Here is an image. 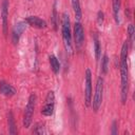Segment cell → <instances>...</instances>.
Here are the masks:
<instances>
[{
	"mask_svg": "<svg viewBox=\"0 0 135 135\" xmlns=\"http://www.w3.org/2000/svg\"><path fill=\"white\" fill-rule=\"evenodd\" d=\"M25 22L36 28H45L47 26V23L45 20L39 18L38 16H27L25 17Z\"/></svg>",
	"mask_w": 135,
	"mask_h": 135,
	"instance_id": "30bf717a",
	"label": "cell"
},
{
	"mask_svg": "<svg viewBox=\"0 0 135 135\" xmlns=\"http://www.w3.org/2000/svg\"><path fill=\"white\" fill-rule=\"evenodd\" d=\"M61 35H62V40H63V45L65 47V51L72 54L73 46H72L71 21H70V16L66 13H63L61 18Z\"/></svg>",
	"mask_w": 135,
	"mask_h": 135,
	"instance_id": "7a4b0ae2",
	"label": "cell"
},
{
	"mask_svg": "<svg viewBox=\"0 0 135 135\" xmlns=\"http://www.w3.org/2000/svg\"><path fill=\"white\" fill-rule=\"evenodd\" d=\"M49 61H50L51 69L54 72V74H58L60 71V63H59V60L57 59V57L54 55H51L49 57Z\"/></svg>",
	"mask_w": 135,
	"mask_h": 135,
	"instance_id": "9a60e30c",
	"label": "cell"
},
{
	"mask_svg": "<svg viewBox=\"0 0 135 135\" xmlns=\"http://www.w3.org/2000/svg\"><path fill=\"white\" fill-rule=\"evenodd\" d=\"M7 126H8V133L9 134H12V135L17 134V127H16L14 114L12 111H9L7 113Z\"/></svg>",
	"mask_w": 135,
	"mask_h": 135,
	"instance_id": "7c38bea8",
	"label": "cell"
},
{
	"mask_svg": "<svg viewBox=\"0 0 135 135\" xmlns=\"http://www.w3.org/2000/svg\"><path fill=\"white\" fill-rule=\"evenodd\" d=\"M72 3V7L74 11V15L77 21H79L82 17V11H81V6H80V1L79 0H71Z\"/></svg>",
	"mask_w": 135,
	"mask_h": 135,
	"instance_id": "4fadbf2b",
	"label": "cell"
},
{
	"mask_svg": "<svg viewBox=\"0 0 135 135\" xmlns=\"http://www.w3.org/2000/svg\"><path fill=\"white\" fill-rule=\"evenodd\" d=\"M134 34H135V28L133 24H129L128 26V36H129V45H132L133 41H134Z\"/></svg>",
	"mask_w": 135,
	"mask_h": 135,
	"instance_id": "ac0fdd59",
	"label": "cell"
},
{
	"mask_svg": "<svg viewBox=\"0 0 135 135\" xmlns=\"http://www.w3.org/2000/svg\"><path fill=\"white\" fill-rule=\"evenodd\" d=\"M93 42H94L95 58H96V60H98L100 58V55H101V45H100V42H99V39H98L97 34H94V36H93Z\"/></svg>",
	"mask_w": 135,
	"mask_h": 135,
	"instance_id": "2e32d148",
	"label": "cell"
},
{
	"mask_svg": "<svg viewBox=\"0 0 135 135\" xmlns=\"http://www.w3.org/2000/svg\"><path fill=\"white\" fill-rule=\"evenodd\" d=\"M92 101V73L90 69L84 73V103L85 107H90Z\"/></svg>",
	"mask_w": 135,
	"mask_h": 135,
	"instance_id": "5b68a950",
	"label": "cell"
},
{
	"mask_svg": "<svg viewBox=\"0 0 135 135\" xmlns=\"http://www.w3.org/2000/svg\"><path fill=\"white\" fill-rule=\"evenodd\" d=\"M108 70H109V57L107 54H104L101 59V73L107 74Z\"/></svg>",
	"mask_w": 135,
	"mask_h": 135,
	"instance_id": "e0dca14e",
	"label": "cell"
},
{
	"mask_svg": "<svg viewBox=\"0 0 135 135\" xmlns=\"http://www.w3.org/2000/svg\"><path fill=\"white\" fill-rule=\"evenodd\" d=\"M74 40H75L76 47L78 49L82 45L84 40V31L79 21H76L74 24Z\"/></svg>",
	"mask_w": 135,
	"mask_h": 135,
	"instance_id": "52a82bcc",
	"label": "cell"
},
{
	"mask_svg": "<svg viewBox=\"0 0 135 135\" xmlns=\"http://www.w3.org/2000/svg\"><path fill=\"white\" fill-rule=\"evenodd\" d=\"M112 5H113V15H114L115 22H116L117 24H119V23H120L119 11H120L121 2H120V0H112Z\"/></svg>",
	"mask_w": 135,
	"mask_h": 135,
	"instance_id": "5bb4252c",
	"label": "cell"
},
{
	"mask_svg": "<svg viewBox=\"0 0 135 135\" xmlns=\"http://www.w3.org/2000/svg\"><path fill=\"white\" fill-rule=\"evenodd\" d=\"M52 20H53V26H54V30H57V12H56V3L54 4L53 14H52Z\"/></svg>",
	"mask_w": 135,
	"mask_h": 135,
	"instance_id": "d6986e66",
	"label": "cell"
},
{
	"mask_svg": "<svg viewBox=\"0 0 135 135\" xmlns=\"http://www.w3.org/2000/svg\"><path fill=\"white\" fill-rule=\"evenodd\" d=\"M102 98H103V78L101 76H99L97 79V82H96L95 93H94L93 99L91 101V104H92L94 112H97L99 110L101 102H102Z\"/></svg>",
	"mask_w": 135,
	"mask_h": 135,
	"instance_id": "277c9868",
	"label": "cell"
},
{
	"mask_svg": "<svg viewBox=\"0 0 135 135\" xmlns=\"http://www.w3.org/2000/svg\"><path fill=\"white\" fill-rule=\"evenodd\" d=\"M55 110V94L53 91H49L45 97V103L41 109V114L43 116H52Z\"/></svg>",
	"mask_w": 135,
	"mask_h": 135,
	"instance_id": "8992f818",
	"label": "cell"
},
{
	"mask_svg": "<svg viewBox=\"0 0 135 135\" xmlns=\"http://www.w3.org/2000/svg\"><path fill=\"white\" fill-rule=\"evenodd\" d=\"M0 93L6 97H12V96L16 95L17 90L12 84H9L8 82L1 80L0 81Z\"/></svg>",
	"mask_w": 135,
	"mask_h": 135,
	"instance_id": "8fae6325",
	"label": "cell"
},
{
	"mask_svg": "<svg viewBox=\"0 0 135 135\" xmlns=\"http://www.w3.org/2000/svg\"><path fill=\"white\" fill-rule=\"evenodd\" d=\"M8 2L7 0L2 1V6H1V20H2V30L3 34H7V24H8Z\"/></svg>",
	"mask_w": 135,
	"mask_h": 135,
	"instance_id": "9c48e42d",
	"label": "cell"
},
{
	"mask_svg": "<svg viewBox=\"0 0 135 135\" xmlns=\"http://www.w3.org/2000/svg\"><path fill=\"white\" fill-rule=\"evenodd\" d=\"M36 95L35 94H31L27 100V103L24 108V113H23V127L24 128H30L31 123H32V119H33V115H34V111H35V105H36Z\"/></svg>",
	"mask_w": 135,
	"mask_h": 135,
	"instance_id": "3957f363",
	"label": "cell"
},
{
	"mask_svg": "<svg viewBox=\"0 0 135 135\" xmlns=\"http://www.w3.org/2000/svg\"><path fill=\"white\" fill-rule=\"evenodd\" d=\"M103 20H104V14H103L102 11H99L97 13V23L99 25H101L103 23Z\"/></svg>",
	"mask_w": 135,
	"mask_h": 135,
	"instance_id": "44dd1931",
	"label": "cell"
},
{
	"mask_svg": "<svg viewBox=\"0 0 135 135\" xmlns=\"http://www.w3.org/2000/svg\"><path fill=\"white\" fill-rule=\"evenodd\" d=\"M120 99L121 102L124 104L128 100L129 94V43L126 40L121 46L120 52Z\"/></svg>",
	"mask_w": 135,
	"mask_h": 135,
	"instance_id": "6da1fadb",
	"label": "cell"
},
{
	"mask_svg": "<svg viewBox=\"0 0 135 135\" xmlns=\"http://www.w3.org/2000/svg\"><path fill=\"white\" fill-rule=\"evenodd\" d=\"M26 24H27V23H26L25 21H20V22L16 23V24L14 25L13 32H12V40H13V42H14L15 44L18 43V41H19V39H20L22 33L25 31Z\"/></svg>",
	"mask_w": 135,
	"mask_h": 135,
	"instance_id": "ba28073f",
	"label": "cell"
},
{
	"mask_svg": "<svg viewBox=\"0 0 135 135\" xmlns=\"http://www.w3.org/2000/svg\"><path fill=\"white\" fill-rule=\"evenodd\" d=\"M113 135H116L117 134V121L114 120L113 121V124H112V132H111Z\"/></svg>",
	"mask_w": 135,
	"mask_h": 135,
	"instance_id": "7402d4cb",
	"label": "cell"
},
{
	"mask_svg": "<svg viewBox=\"0 0 135 135\" xmlns=\"http://www.w3.org/2000/svg\"><path fill=\"white\" fill-rule=\"evenodd\" d=\"M43 124L42 123H37L35 126V128L33 129V133L35 134H43L44 133V130H43Z\"/></svg>",
	"mask_w": 135,
	"mask_h": 135,
	"instance_id": "ffe728a7",
	"label": "cell"
}]
</instances>
